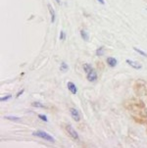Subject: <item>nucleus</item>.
Masks as SVG:
<instances>
[{
	"instance_id": "obj_1",
	"label": "nucleus",
	"mask_w": 147,
	"mask_h": 148,
	"mask_svg": "<svg viewBox=\"0 0 147 148\" xmlns=\"http://www.w3.org/2000/svg\"><path fill=\"white\" fill-rule=\"evenodd\" d=\"M34 136H37V137H40V138L46 140V141H49V142H55V138H54L52 135H50L49 134H47V132H43V130H37V132H34V134H32Z\"/></svg>"
},
{
	"instance_id": "obj_2",
	"label": "nucleus",
	"mask_w": 147,
	"mask_h": 148,
	"mask_svg": "<svg viewBox=\"0 0 147 148\" xmlns=\"http://www.w3.org/2000/svg\"><path fill=\"white\" fill-rule=\"evenodd\" d=\"M86 79L90 82H95L97 81V73L93 68L89 72L86 73Z\"/></svg>"
},
{
	"instance_id": "obj_3",
	"label": "nucleus",
	"mask_w": 147,
	"mask_h": 148,
	"mask_svg": "<svg viewBox=\"0 0 147 148\" xmlns=\"http://www.w3.org/2000/svg\"><path fill=\"white\" fill-rule=\"evenodd\" d=\"M70 113H71V116L75 120V122L81 121V114H79L78 109H76V108H71V109H70Z\"/></svg>"
},
{
	"instance_id": "obj_4",
	"label": "nucleus",
	"mask_w": 147,
	"mask_h": 148,
	"mask_svg": "<svg viewBox=\"0 0 147 148\" xmlns=\"http://www.w3.org/2000/svg\"><path fill=\"white\" fill-rule=\"evenodd\" d=\"M66 130H67V132L71 135L73 138L75 139H79V134L77 132V130L74 129L73 127L71 126V125H68V126L66 127Z\"/></svg>"
},
{
	"instance_id": "obj_5",
	"label": "nucleus",
	"mask_w": 147,
	"mask_h": 148,
	"mask_svg": "<svg viewBox=\"0 0 147 148\" xmlns=\"http://www.w3.org/2000/svg\"><path fill=\"white\" fill-rule=\"evenodd\" d=\"M126 64H129L131 68H133V69H136V70H140L141 68H142V66H141L140 64H138L137 62L133 61V60L126 59Z\"/></svg>"
},
{
	"instance_id": "obj_6",
	"label": "nucleus",
	"mask_w": 147,
	"mask_h": 148,
	"mask_svg": "<svg viewBox=\"0 0 147 148\" xmlns=\"http://www.w3.org/2000/svg\"><path fill=\"white\" fill-rule=\"evenodd\" d=\"M67 87H68L69 91H71V93L77 94V92H78V88H77L76 84H75L74 82H67Z\"/></svg>"
},
{
	"instance_id": "obj_7",
	"label": "nucleus",
	"mask_w": 147,
	"mask_h": 148,
	"mask_svg": "<svg viewBox=\"0 0 147 148\" xmlns=\"http://www.w3.org/2000/svg\"><path fill=\"white\" fill-rule=\"evenodd\" d=\"M106 61H107V64H108V66L111 67V68H115L117 66V64H118V61H117V59L113 58V57H108Z\"/></svg>"
},
{
	"instance_id": "obj_8",
	"label": "nucleus",
	"mask_w": 147,
	"mask_h": 148,
	"mask_svg": "<svg viewBox=\"0 0 147 148\" xmlns=\"http://www.w3.org/2000/svg\"><path fill=\"white\" fill-rule=\"evenodd\" d=\"M48 10L50 12V16H51V23H54L56 20V14H55V11H54L53 7L51 6L50 4H48Z\"/></svg>"
},
{
	"instance_id": "obj_9",
	"label": "nucleus",
	"mask_w": 147,
	"mask_h": 148,
	"mask_svg": "<svg viewBox=\"0 0 147 148\" xmlns=\"http://www.w3.org/2000/svg\"><path fill=\"white\" fill-rule=\"evenodd\" d=\"M81 38H83L84 41H88L89 40L88 32L86 31H84V29H81Z\"/></svg>"
},
{
	"instance_id": "obj_10",
	"label": "nucleus",
	"mask_w": 147,
	"mask_h": 148,
	"mask_svg": "<svg viewBox=\"0 0 147 148\" xmlns=\"http://www.w3.org/2000/svg\"><path fill=\"white\" fill-rule=\"evenodd\" d=\"M5 119L9 120V121H13V122H20L21 121V118L19 117H15V116H6Z\"/></svg>"
},
{
	"instance_id": "obj_11",
	"label": "nucleus",
	"mask_w": 147,
	"mask_h": 148,
	"mask_svg": "<svg viewBox=\"0 0 147 148\" xmlns=\"http://www.w3.org/2000/svg\"><path fill=\"white\" fill-rule=\"evenodd\" d=\"M104 52H105V49H104L103 46H101V47H99V48L96 50V55H97V56H103Z\"/></svg>"
},
{
	"instance_id": "obj_12",
	"label": "nucleus",
	"mask_w": 147,
	"mask_h": 148,
	"mask_svg": "<svg viewBox=\"0 0 147 148\" xmlns=\"http://www.w3.org/2000/svg\"><path fill=\"white\" fill-rule=\"evenodd\" d=\"M68 65H67L65 62H62V64H61V66H60V70H61L62 72H67L68 71Z\"/></svg>"
},
{
	"instance_id": "obj_13",
	"label": "nucleus",
	"mask_w": 147,
	"mask_h": 148,
	"mask_svg": "<svg viewBox=\"0 0 147 148\" xmlns=\"http://www.w3.org/2000/svg\"><path fill=\"white\" fill-rule=\"evenodd\" d=\"M133 49L135 50V51L137 52V53L140 54V55H142V56H144V57H147V53H145V52H143L142 50H140L139 48H136V47H134Z\"/></svg>"
},
{
	"instance_id": "obj_14",
	"label": "nucleus",
	"mask_w": 147,
	"mask_h": 148,
	"mask_svg": "<svg viewBox=\"0 0 147 148\" xmlns=\"http://www.w3.org/2000/svg\"><path fill=\"white\" fill-rule=\"evenodd\" d=\"M31 105H32V106H34V107H37V108H46L43 104L39 103V102H34Z\"/></svg>"
},
{
	"instance_id": "obj_15",
	"label": "nucleus",
	"mask_w": 147,
	"mask_h": 148,
	"mask_svg": "<svg viewBox=\"0 0 147 148\" xmlns=\"http://www.w3.org/2000/svg\"><path fill=\"white\" fill-rule=\"evenodd\" d=\"M38 118L40 120H42V121H44V122H48V119H47V117L45 116V115H43V114H39L38 115Z\"/></svg>"
},
{
	"instance_id": "obj_16",
	"label": "nucleus",
	"mask_w": 147,
	"mask_h": 148,
	"mask_svg": "<svg viewBox=\"0 0 147 148\" xmlns=\"http://www.w3.org/2000/svg\"><path fill=\"white\" fill-rule=\"evenodd\" d=\"M11 95H7V96H4V97H1L0 98V101L1 102H3V101H7V100H9L10 98H11Z\"/></svg>"
},
{
	"instance_id": "obj_17",
	"label": "nucleus",
	"mask_w": 147,
	"mask_h": 148,
	"mask_svg": "<svg viewBox=\"0 0 147 148\" xmlns=\"http://www.w3.org/2000/svg\"><path fill=\"white\" fill-rule=\"evenodd\" d=\"M65 38H66V34H65L63 31H61V32H60V39H61V40H64Z\"/></svg>"
},
{
	"instance_id": "obj_18",
	"label": "nucleus",
	"mask_w": 147,
	"mask_h": 148,
	"mask_svg": "<svg viewBox=\"0 0 147 148\" xmlns=\"http://www.w3.org/2000/svg\"><path fill=\"white\" fill-rule=\"evenodd\" d=\"M24 93V89H22L21 90V91H20V92H18V93H17V95H16V97H17V98H19V97L20 96H21V95L22 94H23Z\"/></svg>"
},
{
	"instance_id": "obj_19",
	"label": "nucleus",
	"mask_w": 147,
	"mask_h": 148,
	"mask_svg": "<svg viewBox=\"0 0 147 148\" xmlns=\"http://www.w3.org/2000/svg\"><path fill=\"white\" fill-rule=\"evenodd\" d=\"M97 1H98L101 5H104V4H105V1H104V0H97Z\"/></svg>"
},
{
	"instance_id": "obj_20",
	"label": "nucleus",
	"mask_w": 147,
	"mask_h": 148,
	"mask_svg": "<svg viewBox=\"0 0 147 148\" xmlns=\"http://www.w3.org/2000/svg\"><path fill=\"white\" fill-rule=\"evenodd\" d=\"M55 1L57 2V3H58V4H60V3H61V0H55Z\"/></svg>"
}]
</instances>
